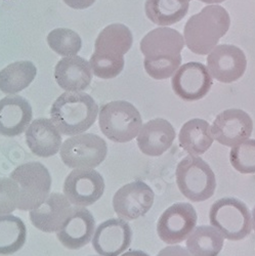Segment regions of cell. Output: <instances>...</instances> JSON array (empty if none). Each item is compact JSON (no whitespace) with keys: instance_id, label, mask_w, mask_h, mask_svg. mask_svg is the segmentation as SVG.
<instances>
[{"instance_id":"1","label":"cell","mask_w":255,"mask_h":256,"mask_svg":"<svg viewBox=\"0 0 255 256\" xmlns=\"http://www.w3.org/2000/svg\"><path fill=\"white\" fill-rule=\"evenodd\" d=\"M230 26V18L226 8L211 4L190 16L184 26V38L188 48L200 56L214 50Z\"/></svg>"},{"instance_id":"2","label":"cell","mask_w":255,"mask_h":256,"mask_svg":"<svg viewBox=\"0 0 255 256\" xmlns=\"http://www.w3.org/2000/svg\"><path fill=\"white\" fill-rule=\"evenodd\" d=\"M98 106L92 96L82 92L60 94L50 109L52 120L62 134L73 136L84 134L94 125Z\"/></svg>"},{"instance_id":"3","label":"cell","mask_w":255,"mask_h":256,"mask_svg":"<svg viewBox=\"0 0 255 256\" xmlns=\"http://www.w3.org/2000/svg\"><path fill=\"white\" fill-rule=\"evenodd\" d=\"M98 124L102 132L112 142H128L138 134L142 119L132 104L114 100L100 106Z\"/></svg>"},{"instance_id":"4","label":"cell","mask_w":255,"mask_h":256,"mask_svg":"<svg viewBox=\"0 0 255 256\" xmlns=\"http://www.w3.org/2000/svg\"><path fill=\"white\" fill-rule=\"evenodd\" d=\"M176 182L180 193L192 202H203L214 196L216 178L210 166L201 157L190 155L176 167Z\"/></svg>"},{"instance_id":"5","label":"cell","mask_w":255,"mask_h":256,"mask_svg":"<svg viewBox=\"0 0 255 256\" xmlns=\"http://www.w3.org/2000/svg\"><path fill=\"white\" fill-rule=\"evenodd\" d=\"M209 220L224 239L230 241L245 239L252 230L251 213L247 205L232 197L220 199L211 206Z\"/></svg>"},{"instance_id":"6","label":"cell","mask_w":255,"mask_h":256,"mask_svg":"<svg viewBox=\"0 0 255 256\" xmlns=\"http://www.w3.org/2000/svg\"><path fill=\"white\" fill-rule=\"evenodd\" d=\"M20 188L18 209L27 211L39 207L50 196L52 176L40 162H28L18 166L10 174Z\"/></svg>"},{"instance_id":"7","label":"cell","mask_w":255,"mask_h":256,"mask_svg":"<svg viewBox=\"0 0 255 256\" xmlns=\"http://www.w3.org/2000/svg\"><path fill=\"white\" fill-rule=\"evenodd\" d=\"M107 142L92 134L73 136L62 142L60 156L70 168H94L107 156Z\"/></svg>"},{"instance_id":"8","label":"cell","mask_w":255,"mask_h":256,"mask_svg":"<svg viewBox=\"0 0 255 256\" xmlns=\"http://www.w3.org/2000/svg\"><path fill=\"white\" fill-rule=\"evenodd\" d=\"M197 213L190 203H176L167 208L157 222L159 238L169 245L186 240L197 224Z\"/></svg>"},{"instance_id":"9","label":"cell","mask_w":255,"mask_h":256,"mask_svg":"<svg viewBox=\"0 0 255 256\" xmlns=\"http://www.w3.org/2000/svg\"><path fill=\"white\" fill-rule=\"evenodd\" d=\"M104 180L94 168H75L66 178L64 195L77 207H88L104 195Z\"/></svg>"},{"instance_id":"10","label":"cell","mask_w":255,"mask_h":256,"mask_svg":"<svg viewBox=\"0 0 255 256\" xmlns=\"http://www.w3.org/2000/svg\"><path fill=\"white\" fill-rule=\"evenodd\" d=\"M155 194L150 186L136 180L120 188L113 198L117 216L125 220H134L146 216L154 204Z\"/></svg>"},{"instance_id":"11","label":"cell","mask_w":255,"mask_h":256,"mask_svg":"<svg viewBox=\"0 0 255 256\" xmlns=\"http://www.w3.org/2000/svg\"><path fill=\"white\" fill-rule=\"evenodd\" d=\"M172 85L178 98L195 102L208 94L212 86V77L203 64L190 62L178 68L172 77Z\"/></svg>"},{"instance_id":"12","label":"cell","mask_w":255,"mask_h":256,"mask_svg":"<svg viewBox=\"0 0 255 256\" xmlns=\"http://www.w3.org/2000/svg\"><path fill=\"white\" fill-rule=\"evenodd\" d=\"M246 68L245 54L235 46H216L207 56V69L211 77L222 83L239 80L244 75Z\"/></svg>"},{"instance_id":"13","label":"cell","mask_w":255,"mask_h":256,"mask_svg":"<svg viewBox=\"0 0 255 256\" xmlns=\"http://www.w3.org/2000/svg\"><path fill=\"white\" fill-rule=\"evenodd\" d=\"M252 130L251 117L240 109H228L220 113L211 126L214 140L230 148L249 140Z\"/></svg>"},{"instance_id":"14","label":"cell","mask_w":255,"mask_h":256,"mask_svg":"<svg viewBox=\"0 0 255 256\" xmlns=\"http://www.w3.org/2000/svg\"><path fill=\"white\" fill-rule=\"evenodd\" d=\"M132 230L123 218L102 222L94 232L92 246L100 256H119L132 244Z\"/></svg>"},{"instance_id":"15","label":"cell","mask_w":255,"mask_h":256,"mask_svg":"<svg viewBox=\"0 0 255 256\" xmlns=\"http://www.w3.org/2000/svg\"><path fill=\"white\" fill-rule=\"evenodd\" d=\"M96 232L92 213L85 207L72 208L69 216L56 232V238L64 247L71 250L86 246Z\"/></svg>"},{"instance_id":"16","label":"cell","mask_w":255,"mask_h":256,"mask_svg":"<svg viewBox=\"0 0 255 256\" xmlns=\"http://www.w3.org/2000/svg\"><path fill=\"white\" fill-rule=\"evenodd\" d=\"M186 44L182 35L168 27H160L148 32L140 41V52L146 60L182 58V50Z\"/></svg>"},{"instance_id":"17","label":"cell","mask_w":255,"mask_h":256,"mask_svg":"<svg viewBox=\"0 0 255 256\" xmlns=\"http://www.w3.org/2000/svg\"><path fill=\"white\" fill-rule=\"evenodd\" d=\"M32 117V106L25 98L8 94L0 100V134L12 138L26 132Z\"/></svg>"},{"instance_id":"18","label":"cell","mask_w":255,"mask_h":256,"mask_svg":"<svg viewBox=\"0 0 255 256\" xmlns=\"http://www.w3.org/2000/svg\"><path fill=\"white\" fill-rule=\"evenodd\" d=\"M72 210L71 202L60 193H52L39 207L30 210L32 224L41 232H58Z\"/></svg>"},{"instance_id":"19","label":"cell","mask_w":255,"mask_h":256,"mask_svg":"<svg viewBox=\"0 0 255 256\" xmlns=\"http://www.w3.org/2000/svg\"><path fill=\"white\" fill-rule=\"evenodd\" d=\"M176 130L169 121L157 118L144 123L138 134V146L146 156L159 157L172 146Z\"/></svg>"},{"instance_id":"20","label":"cell","mask_w":255,"mask_h":256,"mask_svg":"<svg viewBox=\"0 0 255 256\" xmlns=\"http://www.w3.org/2000/svg\"><path fill=\"white\" fill-rule=\"evenodd\" d=\"M92 75L90 62L79 56H65L56 64L54 69L56 83L66 92H82L88 88Z\"/></svg>"},{"instance_id":"21","label":"cell","mask_w":255,"mask_h":256,"mask_svg":"<svg viewBox=\"0 0 255 256\" xmlns=\"http://www.w3.org/2000/svg\"><path fill=\"white\" fill-rule=\"evenodd\" d=\"M26 142L36 156L50 158L60 150L62 134L52 119L39 118L26 130Z\"/></svg>"},{"instance_id":"22","label":"cell","mask_w":255,"mask_h":256,"mask_svg":"<svg viewBox=\"0 0 255 256\" xmlns=\"http://www.w3.org/2000/svg\"><path fill=\"white\" fill-rule=\"evenodd\" d=\"M132 42L134 36L128 28L123 24H112L98 34L94 44V54L121 58L130 52Z\"/></svg>"},{"instance_id":"23","label":"cell","mask_w":255,"mask_h":256,"mask_svg":"<svg viewBox=\"0 0 255 256\" xmlns=\"http://www.w3.org/2000/svg\"><path fill=\"white\" fill-rule=\"evenodd\" d=\"M178 138L184 150L194 156L207 152L214 140L211 126L203 119H192L186 122L180 132Z\"/></svg>"},{"instance_id":"24","label":"cell","mask_w":255,"mask_h":256,"mask_svg":"<svg viewBox=\"0 0 255 256\" xmlns=\"http://www.w3.org/2000/svg\"><path fill=\"white\" fill-rule=\"evenodd\" d=\"M37 69L30 60L10 64L0 71V90L6 94H14L27 88L33 82Z\"/></svg>"},{"instance_id":"25","label":"cell","mask_w":255,"mask_h":256,"mask_svg":"<svg viewBox=\"0 0 255 256\" xmlns=\"http://www.w3.org/2000/svg\"><path fill=\"white\" fill-rule=\"evenodd\" d=\"M188 6L184 0H146L144 10L151 22L167 27L182 20L188 14Z\"/></svg>"},{"instance_id":"26","label":"cell","mask_w":255,"mask_h":256,"mask_svg":"<svg viewBox=\"0 0 255 256\" xmlns=\"http://www.w3.org/2000/svg\"><path fill=\"white\" fill-rule=\"evenodd\" d=\"M224 238L214 226H200L186 239V249L192 256H218Z\"/></svg>"},{"instance_id":"27","label":"cell","mask_w":255,"mask_h":256,"mask_svg":"<svg viewBox=\"0 0 255 256\" xmlns=\"http://www.w3.org/2000/svg\"><path fill=\"white\" fill-rule=\"evenodd\" d=\"M27 239V228L18 216H0V255L8 256L23 248Z\"/></svg>"},{"instance_id":"28","label":"cell","mask_w":255,"mask_h":256,"mask_svg":"<svg viewBox=\"0 0 255 256\" xmlns=\"http://www.w3.org/2000/svg\"><path fill=\"white\" fill-rule=\"evenodd\" d=\"M50 48L62 56H74L80 52L82 41L78 33L67 28L52 30L48 36Z\"/></svg>"},{"instance_id":"29","label":"cell","mask_w":255,"mask_h":256,"mask_svg":"<svg viewBox=\"0 0 255 256\" xmlns=\"http://www.w3.org/2000/svg\"><path fill=\"white\" fill-rule=\"evenodd\" d=\"M230 161L243 174H255V140H247L232 148Z\"/></svg>"},{"instance_id":"30","label":"cell","mask_w":255,"mask_h":256,"mask_svg":"<svg viewBox=\"0 0 255 256\" xmlns=\"http://www.w3.org/2000/svg\"><path fill=\"white\" fill-rule=\"evenodd\" d=\"M90 66L94 74L102 79H112L117 77L124 68V58H109L92 54Z\"/></svg>"},{"instance_id":"31","label":"cell","mask_w":255,"mask_h":256,"mask_svg":"<svg viewBox=\"0 0 255 256\" xmlns=\"http://www.w3.org/2000/svg\"><path fill=\"white\" fill-rule=\"evenodd\" d=\"M20 204V188L10 178H0V216L12 213Z\"/></svg>"},{"instance_id":"32","label":"cell","mask_w":255,"mask_h":256,"mask_svg":"<svg viewBox=\"0 0 255 256\" xmlns=\"http://www.w3.org/2000/svg\"><path fill=\"white\" fill-rule=\"evenodd\" d=\"M182 64V58L176 60H146L144 58V65L146 73L156 80L167 79L174 75Z\"/></svg>"},{"instance_id":"33","label":"cell","mask_w":255,"mask_h":256,"mask_svg":"<svg viewBox=\"0 0 255 256\" xmlns=\"http://www.w3.org/2000/svg\"><path fill=\"white\" fill-rule=\"evenodd\" d=\"M157 256H192V254L182 246H168L162 249Z\"/></svg>"},{"instance_id":"34","label":"cell","mask_w":255,"mask_h":256,"mask_svg":"<svg viewBox=\"0 0 255 256\" xmlns=\"http://www.w3.org/2000/svg\"><path fill=\"white\" fill-rule=\"evenodd\" d=\"M68 6L74 10H85L90 8L96 0H62Z\"/></svg>"},{"instance_id":"35","label":"cell","mask_w":255,"mask_h":256,"mask_svg":"<svg viewBox=\"0 0 255 256\" xmlns=\"http://www.w3.org/2000/svg\"><path fill=\"white\" fill-rule=\"evenodd\" d=\"M120 256H150V255L140 250H132L128 252L122 253Z\"/></svg>"},{"instance_id":"36","label":"cell","mask_w":255,"mask_h":256,"mask_svg":"<svg viewBox=\"0 0 255 256\" xmlns=\"http://www.w3.org/2000/svg\"><path fill=\"white\" fill-rule=\"evenodd\" d=\"M200 2H204V4H222L226 0H200Z\"/></svg>"},{"instance_id":"37","label":"cell","mask_w":255,"mask_h":256,"mask_svg":"<svg viewBox=\"0 0 255 256\" xmlns=\"http://www.w3.org/2000/svg\"><path fill=\"white\" fill-rule=\"evenodd\" d=\"M252 226H253V230H254V232H255V206H254V208H253V210H252Z\"/></svg>"},{"instance_id":"38","label":"cell","mask_w":255,"mask_h":256,"mask_svg":"<svg viewBox=\"0 0 255 256\" xmlns=\"http://www.w3.org/2000/svg\"><path fill=\"white\" fill-rule=\"evenodd\" d=\"M184 2H190V0H184Z\"/></svg>"},{"instance_id":"39","label":"cell","mask_w":255,"mask_h":256,"mask_svg":"<svg viewBox=\"0 0 255 256\" xmlns=\"http://www.w3.org/2000/svg\"><path fill=\"white\" fill-rule=\"evenodd\" d=\"M94 256H100V255H94Z\"/></svg>"}]
</instances>
